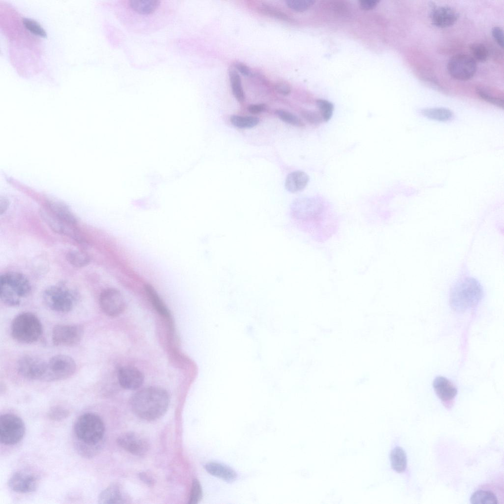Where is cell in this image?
<instances>
[{"label":"cell","instance_id":"cell-1","mask_svg":"<svg viewBox=\"0 0 504 504\" xmlns=\"http://www.w3.org/2000/svg\"><path fill=\"white\" fill-rule=\"evenodd\" d=\"M294 219L317 240H324L334 232L336 219L329 215L323 201L316 198L297 200L292 209Z\"/></svg>","mask_w":504,"mask_h":504},{"label":"cell","instance_id":"cell-2","mask_svg":"<svg viewBox=\"0 0 504 504\" xmlns=\"http://www.w3.org/2000/svg\"><path fill=\"white\" fill-rule=\"evenodd\" d=\"M484 294V288L481 281L464 266L450 286L449 304L453 310L464 312L478 306Z\"/></svg>","mask_w":504,"mask_h":504},{"label":"cell","instance_id":"cell-3","mask_svg":"<svg viewBox=\"0 0 504 504\" xmlns=\"http://www.w3.org/2000/svg\"><path fill=\"white\" fill-rule=\"evenodd\" d=\"M169 403V395L164 389L149 387L136 393L130 400L133 412L146 420H154L166 411Z\"/></svg>","mask_w":504,"mask_h":504},{"label":"cell","instance_id":"cell-4","mask_svg":"<svg viewBox=\"0 0 504 504\" xmlns=\"http://www.w3.org/2000/svg\"><path fill=\"white\" fill-rule=\"evenodd\" d=\"M73 430L77 441L89 444L102 443L105 426L100 417L95 413L87 412L79 416Z\"/></svg>","mask_w":504,"mask_h":504},{"label":"cell","instance_id":"cell-5","mask_svg":"<svg viewBox=\"0 0 504 504\" xmlns=\"http://www.w3.org/2000/svg\"><path fill=\"white\" fill-rule=\"evenodd\" d=\"M12 338L17 342L29 344L36 342L42 333V324L38 317L30 312H23L13 319L10 327Z\"/></svg>","mask_w":504,"mask_h":504},{"label":"cell","instance_id":"cell-6","mask_svg":"<svg viewBox=\"0 0 504 504\" xmlns=\"http://www.w3.org/2000/svg\"><path fill=\"white\" fill-rule=\"evenodd\" d=\"M45 304L51 310L60 313H67L74 307L77 295L72 289L65 285H52L43 293Z\"/></svg>","mask_w":504,"mask_h":504},{"label":"cell","instance_id":"cell-7","mask_svg":"<svg viewBox=\"0 0 504 504\" xmlns=\"http://www.w3.org/2000/svg\"><path fill=\"white\" fill-rule=\"evenodd\" d=\"M76 368V363L71 357L64 354L55 355L46 362L42 380L56 381L65 379L74 374Z\"/></svg>","mask_w":504,"mask_h":504},{"label":"cell","instance_id":"cell-8","mask_svg":"<svg viewBox=\"0 0 504 504\" xmlns=\"http://www.w3.org/2000/svg\"><path fill=\"white\" fill-rule=\"evenodd\" d=\"M25 432L22 419L14 414L6 413L0 417V441L5 445H14L23 439Z\"/></svg>","mask_w":504,"mask_h":504},{"label":"cell","instance_id":"cell-9","mask_svg":"<svg viewBox=\"0 0 504 504\" xmlns=\"http://www.w3.org/2000/svg\"><path fill=\"white\" fill-rule=\"evenodd\" d=\"M447 68L453 78L462 81L472 78L476 71V61L472 57L464 54L455 55L448 62Z\"/></svg>","mask_w":504,"mask_h":504},{"label":"cell","instance_id":"cell-10","mask_svg":"<svg viewBox=\"0 0 504 504\" xmlns=\"http://www.w3.org/2000/svg\"><path fill=\"white\" fill-rule=\"evenodd\" d=\"M83 334L82 325L59 324L53 329L52 341L56 346H73L79 343Z\"/></svg>","mask_w":504,"mask_h":504},{"label":"cell","instance_id":"cell-11","mask_svg":"<svg viewBox=\"0 0 504 504\" xmlns=\"http://www.w3.org/2000/svg\"><path fill=\"white\" fill-rule=\"evenodd\" d=\"M46 367V362L36 356L25 355L21 357L17 363L19 374L24 378L32 380H42Z\"/></svg>","mask_w":504,"mask_h":504},{"label":"cell","instance_id":"cell-12","mask_svg":"<svg viewBox=\"0 0 504 504\" xmlns=\"http://www.w3.org/2000/svg\"><path fill=\"white\" fill-rule=\"evenodd\" d=\"M99 303L102 311L109 316L120 315L125 307L124 298L121 293L115 288H108L100 294Z\"/></svg>","mask_w":504,"mask_h":504},{"label":"cell","instance_id":"cell-13","mask_svg":"<svg viewBox=\"0 0 504 504\" xmlns=\"http://www.w3.org/2000/svg\"><path fill=\"white\" fill-rule=\"evenodd\" d=\"M117 442L124 449L137 456L144 455L149 448V444L147 440L132 432L122 434L118 437Z\"/></svg>","mask_w":504,"mask_h":504},{"label":"cell","instance_id":"cell-14","mask_svg":"<svg viewBox=\"0 0 504 504\" xmlns=\"http://www.w3.org/2000/svg\"><path fill=\"white\" fill-rule=\"evenodd\" d=\"M8 485L13 491L19 493L34 492L38 486V478L33 473L17 472L9 478Z\"/></svg>","mask_w":504,"mask_h":504},{"label":"cell","instance_id":"cell-15","mask_svg":"<svg viewBox=\"0 0 504 504\" xmlns=\"http://www.w3.org/2000/svg\"><path fill=\"white\" fill-rule=\"evenodd\" d=\"M0 282L7 284L21 299L27 296L31 290V285L27 278L23 274L10 272L1 275Z\"/></svg>","mask_w":504,"mask_h":504},{"label":"cell","instance_id":"cell-16","mask_svg":"<svg viewBox=\"0 0 504 504\" xmlns=\"http://www.w3.org/2000/svg\"><path fill=\"white\" fill-rule=\"evenodd\" d=\"M433 386L436 395L445 406L453 403L457 389L450 380L444 377L438 376L434 379Z\"/></svg>","mask_w":504,"mask_h":504},{"label":"cell","instance_id":"cell-17","mask_svg":"<svg viewBox=\"0 0 504 504\" xmlns=\"http://www.w3.org/2000/svg\"><path fill=\"white\" fill-rule=\"evenodd\" d=\"M118 378L121 386L129 390L138 388L144 381V376L142 372L130 366L121 368L118 371Z\"/></svg>","mask_w":504,"mask_h":504},{"label":"cell","instance_id":"cell-18","mask_svg":"<svg viewBox=\"0 0 504 504\" xmlns=\"http://www.w3.org/2000/svg\"><path fill=\"white\" fill-rule=\"evenodd\" d=\"M432 23L437 27L447 28L453 25L458 15L452 8L446 6H434L430 14Z\"/></svg>","mask_w":504,"mask_h":504},{"label":"cell","instance_id":"cell-19","mask_svg":"<svg viewBox=\"0 0 504 504\" xmlns=\"http://www.w3.org/2000/svg\"><path fill=\"white\" fill-rule=\"evenodd\" d=\"M40 215L43 221L54 232L77 238L75 226L65 223L48 210L41 211Z\"/></svg>","mask_w":504,"mask_h":504},{"label":"cell","instance_id":"cell-20","mask_svg":"<svg viewBox=\"0 0 504 504\" xmlns=\"http://www.w3.org/2000/svg\"><path fill=\"white\" fill-rule=\"evenodd\" d=\"M128 496L120 485L113 483L101 492L98 498L100 504H119L128 503Z\"/></svg>","mask_w":504,"mask_h":504},{"label":"cell","instance_id":"cell-21","mask_svg":"<svg viewBox=\"0 0 504 504\" xmlns=\"http://www.w3.org/2000/svg\"><path fill=\"white\" fill-rule=\"evenodd\" d=\"M158 0H129L126 5L133 12L142 16L154 13L160 6Z\"/></svg>","mask_w":504,"mask_h":504},{"label":"cell","instance_id":"cell-22","mask_svg":"<svg viewBox=\"0 0 504 504\" xmlns=\"http://www.w3.org/2000/svg\"><path fill=\"white\" fill-rule=\"evenodd\" d=\"M48 210L65 223L75 226L77 220L74 214L64 204L58 201H50L47 203Z\"/></svg>","mask_w":504,"mask_h":504},{"label":"cell","instance_id":"cell-23","mask_svg":"<svg viewBox=\"0 0 504 504\" xmlns=\"http://www.w3.org/2000/svg\"><path fill=\"white\" fill-rule=\"evenodd\" d=\"M309 181V176L305 172L301 170L295 171L290 173L287 176L285 187L290 192H297L304 189Z\"/></svg>","mask_w":504,"mask_h":504},{"label":"cell","instance_id":"cell-24","mask_svg":"<svg viewBox=\"0 0 504 504\" xmlns=\"http://www.w3.org/2000/svg\"><path fill=\"white\" fill-rule=\"evenodd\" d=\"M208 473L227 481H233L237 477V474L231 468L222 464L210 462L205 466Z\"/></svg>","mask_w":504,"mask_h":504},{"label":"cell","instance_id":"cell-25","mask_svg":"<svg viewBox=\"0 0 504 504\" xmlns=\"http://www.w3.org/2000/svg\"><path fill=\"white\" fill-rule=\"evenodd\" d=\"M390 460L392 469L396 472L401 473L407 466V455L400 446H396L391 451Z\"/></svg>","mask_w":504,"mask_h":504},{"label":"cell","instance_id":"cell-26","mask_svg":"<svg viewBox=\"0 0 504 504\" xmlns=\"http://www.w3.org/2000/svg\"><path fill=\"white\" fill-rule=\"evenodd\" d=\"M421 113L429 119L441 122L449 121L453 117L452 112L450 110L442 107L423 109Z\"/></svg>","mask_w":504,"mask_h":504},{"label":"cell","instance_id":"cell-27","mask_svg":"<svg viewBox=\"0 0 504 504\" xmlns=\"http://www.w3.org/2000/svg\"><path fill=\"white\" fill-rule=\"evenodd\" d=\"M470 501L473 504H498V499L493 492L482 489L474 492L470 498Z\"/></svg>","mask_w":504,"mask_h":504},{"label":"cell","instance_id":"cell-28","mask_svg":"<svg viewBox=\"0 0 504 504\" xmlns=\"http://www.w3.org/2000/svg\"><path fill=\"white\" fill-rule=\"evenodd\" d=\"M229 76L233 95L239 102H243L245 99V94L240 75L235 70L231 69Z\"/></svg>","mask_w":504,"mask_h":504},{"label":"cell","instance_id":"cell-29","mask_svg":"<svg viewBox=\"0 0 504 504\" xmlns=\"http://www.w3.org/2000/svg\"><path fill=\"white\" fill-rule=\"evenodd\" d=\"M146 292L155 309L161 315L168 316L169 312L155 288L150 284L145 287Z\"/></svg>","mask_w":504,"mask_h":504},{"label":"cell","instance_id":"cell-30","mask_svg":"<svg viewBox=\"0 0 504 504\" xmlns=\"http://www.w3.org/2000/svg\"><path fill=\"white\" fill-rule=\"evenodd\" d=\"M0 297L4 304L10 306H18L21 301V298L8 285L1 282H0Z\"/></svg>","mask_w":504,"mask_h":504},{"label":"cell","instance_id":"cell-31","mask_svg":"<svg viewBox=\"0 0 504 504\" xmlns=\"http://www.w3.org/2000/svg\"><path fill=\"white\" fill-rule=\"evenodd\" d=\"M66 257L68 262L73 267L77 268L86 266L90 261L89 256L86 253L78 250L68 252Z\"/></svg>","mask_w":504,"mask_h":504},{"label":"cell","instance_id":"cell-32","mask_svg":"<svg viewBox=\"0 0 504 504\" xmlns=\"http://www.w3.org/2000/svg\"><path fill=\"white\" fill-rule=\"evenodd\" d=\"M230 121L232 124L237 127L251 128L258 124L259 119L252 116L233 115L230 117Z\"/></svg>","mask_w":504,"mask_h":504},{"label":"cell","instance_id":"cell-33","mask_svg":"<svg viewBox=\"0 0 504 504\" xmlns=\"http://www.w3.org/2000/svg\"><path fill=\"white\" fill-rule=\"evenodd\" d=\"M102 444H89L76 441L75 446L79 454L85 457H92L95 456L100 449Z\"/></svg>","mask_w":504,"mask_h":504},{"label":"cell","instance_id":"cell-34","mask_svg":"<svg viewBox=\"0 0 504 504\" xmlns=\"http://www.w3.org/2000/svg\"><path fill=\"white\" fill-rule=\"evenodd\" d=\"M478 95L483 100L496 105L499 107H504V100L502 98L496 96L489 90L483 88H478L476 90Z\"/></svg>","mask_w":504,"mask_h":504},{"label":"cell","instance_id":"cell-35","mask_svg":"<svg viewBox=\"0 0 504 504\" xmlns=\"http://www.w3.org/2000/svg\"><path fill=\"white\" fill-rule=\"evenodd\" d=\"M472 58L476 61L483 62L487 60L488 52L487 48L482 43H474L470 46Z\"/></svg>","mask_w":504,"mask_h":504},{"label":"cell","instance_id":"cell-36","mask_svg":"<svg viewBox=\"0 0 504 504\" xmlns=\"http://www.w3.org/2000/svg\"><path fill=\"white\" fill-rule=\"evenodd\" d=\"M316 103L323 121L328 122L333 115V104L326 100L322 99L317 100Z\"/></svg>","mask_w":504,"mask_h":504},{"label":"cell","instance_id":"cell-37","mask_svg":"<svg viewBox=\"0 0 504 504\" xmlns=\"http://www.w3.org/2000/svg\"><path fill=\"white\" fill-rule=\"evenodd\" d=\"M278 117L283 121L294 126L301 127L304 123L296 116L284 110L279 109L276 111Z\"/></svg>","mask_w":504,"mask_h":504},{"label":"cell","instance_id":"cell-38","mask_svg":"<svg viewBox=\"0 0 504 504\" xmlns=\"http://www.w3.org/2000/svg\"><path fill=\"white\" fill-rule=\"evenodd\" d=\"M23 23L25 28L37 36L46 37L47 36L45 31L36 21L29 18H24Z\"/></svg>","mask_w":504,"mask_h":504},{"label":"cell","instance_id":"cell-39","mask_svg":"<svg viewBox=\"0 0 504 504\" xmlns=\"http://www.w3.org/2000/svg\"><path fill=\"white\" fill-rule=\"evenodd\" d=\"M286 5L291 9L298 12L306 11L315 2L313 0H286Z\"/></svg>","mask_w":504,"mask_h":504},{"label":"cell","instance_id":"cell-40","mask_svg":"<svg viewBox=\"0 0 504 504\" xmlns=\"http://www.w3.org/2000/svg\"><path fill=\"white\" fill-rule=\"evenodd\" d=\"M202 497V490L199 481L193 480L189 503L197 504L201 500Z\"/></svg>","mask_w":504,"mask_h":504},{"label":"cell","instance_id":"cell-41","mask_svg":"<svg viewBox=\"0 0 504 504\" xmlns=\"http://www.w3.org/2000/svg\"><path fill=\"white\" fill-rule=\"evenodd\" d=\"M69 411L63 407L55 406L51 408L48 413L49 418L53 421H61L68 417Z\"/></svg>","mask_w":504,"mask_h":504},{"label":"cell","instance_id":"cell-42","mask_svg":"<svg viewBox=\"0 0 504 504\" xmlns=\"http://www.w3.org/2000/svg\"><path fill=\"white\" fill-rule=\"evenodd\" d=\"M259 9L263 13H264L267 15L284 20H288L289 19V17L285 13L283 12L271 5L262 4L260 6Z\"/></svg>","mask_w":504,"mask_h":504},{"label":"cell","instance_id":"cell-43","mask_svg":"<svg viewBox=\"0 0 504 504\" xmlns=\"http://www.w3.org/2000/svg\"><path fill=\"white\" fill-rule=\"evenodd\" d=\"M301 114L307 122L312 124H319L323 121L320 114L315 112L306 110L302 111Z\"/></svg>","mask_w":504,"mask_h":504},{"label":"cell","instance_id":"cell-44","mask_svg":"<svg viewBox=\"0 0 504 504\" xmlns=\"http://www.w3.org/2000/svg\"><path fill=\"white\" fill-rule=\"evenodd\" d=\"M492 36L497 43L502 48L504 47L503 30L499 27H495L492 30Z\"/></svg>","mask_w":504,"mask_h":504},{"label":"cell","instance_id":"cell-45","mask_svg":"<svg viewBox=\"0 0 504 504\" xmlns=\"http://www.w3.org/2000/svg\"><path fill=\"white\" fill-rule=\"evenodd\" d=\"M275 88L278 93L283 95H287L291 92L289 85L284 82H280L276 83Z\"/></svg>","mask_w":504,"mask_h":504},{"label":"cell","instance_id":"cell-46","mask_svg":"<svg viewBox=\"0 0 504 504\" xmlns=\"http://www.w3.org/2000/svg\"><path fill=\"white\" fill-rule=\"evenodd\" d=\"M379 1L377 0H363L360 1L359 3L363 9L370 10L375 7Z\"/></svg>","mask_w":504,"mask_h":504},{"label":"cell","instance_id":"cell-47","mask_svg":"<svg viewBox=\"0 0 504 504\" xmlns=\"http://www.w3.org/2000/svg\"><path fill=\"white\" fill-rule=\"evenodd\" d=\"M235 67L244 75L248 76L252 75L251 69L243 63L240 62L236 63Z\"/></svg>","mask_w":504,"mask_h":504},{"label":"cell","instance_id":"cell-48","mask_svg":"<svg viewBox=\"0 0 504 504\" xmlns=\"http://www.w3.org/2000/svg\"><path fill=\"white\" fill-rule=\"evenodd\" d=\"M266 109L264 104H251L248 107V111L252 114H258Z\"/></svg>","mask_w":504,"mask_h":504},{"label":"cell","instance_id":"cell-49","mask_svg":"<svg viewBox=\"0 0 504 504\" xmlns=\"http://www.w3.org/2000/svg\"><path fill=\"white\" fill-rule=\"evenodd\" d=\"M139 477L142 481L148 485L152 486L155 483L154 478L149 473L146 472H141L139 474Z\"/></svg>","mask_w":504,"mask_h":504},{"label":"cell","instance_id":"cell-50","mask_svg":"<svg viewBox=\"0 0 504 504\" xmlns=\"http://www.w3.org/2000/svg\"><path fill=\"white\" fill-rule=\"evenodd\" d=\"M9 205V201L7 198L4 197L0 198V214L2 215L7 209Z\"/></svg>","mask_w":504,"mask_h":504}]
</instances>
